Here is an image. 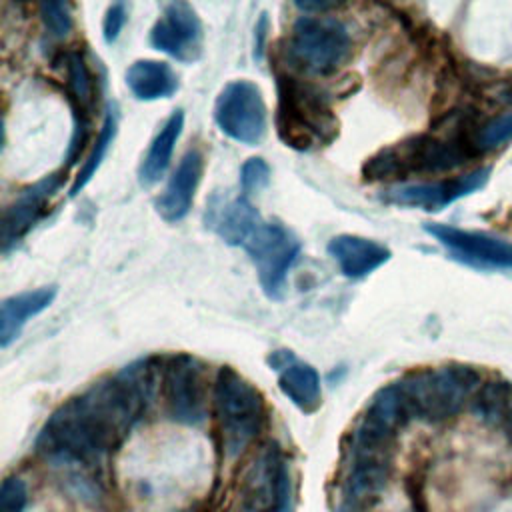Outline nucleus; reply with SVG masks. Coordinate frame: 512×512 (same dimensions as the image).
<instances>
[{
    "label": "nucleus",
    "mask_w": 512,
    "mask_h": 512,
    "mask_svg": "<svg viewBox=\"0 0 512 512\" xmlns=\"http://www.w3.org/2000/svg\"><path fill=\"white\" fill-rule=\"evenodd\" d=\"M126 86L144 102L170 98L178 90V76L170 64L160 60H136L126 70Z\"/></svg>",
    "instance_id": "nucleus-22"
},
{
    "label": "nucleus",
    "mask_w": 512,
    "mask_h": 512,
    "mask_svg": "<svg viewBox=\"0 0 512 512\" xmlns=\"http://www.w3.org/2000/svg\"><path fill=\"white\" fill-rule=\"evenodd\" d=\"M204 156L198 148L186 150L172 172L164 192L156 200V210L166 222H180L192 208L196 188L202 180Z\"/></svg>",
    "instance_id": "nucleus-17"
},
{
    "label": "nucleus",
    "mask_w": 512,
    "mask_h": 512,
    "mask_svg": "<svg viewBox=\"0 0 512 512\" xmlns=\"http://www.w3.org/2000/svg\"><path fill=\"white\" fill-rule=\"evenodd\" d=\"M478 154L474 142L464 134L436 136L414 134L392 146L378 150L362 166V176L368 182L404 180L412 174H440L450 172Z\"/></svg>",
    "instance_id": "nucleus-2"
},
{
    "label": "nucleus",
    "mask_w": 512,
    "mask_h": 512,
    "mask_svg": "<svg viewBox=\"0 0 512 512\" xmlns=\"http://www.w3.org/2000/svg\"><path fill=\"white\" fill-rule=\"evenodd\" d=\"M56 292V286H42L4 298L0 304V346L8 348L20 336L26 322L54 302Z\"/></svg>",
    "instance_id": "nucleus-20"
},
{
    "label": "nucleus",
    "mask_w": 512,
    "mask_h": 512,
    "mask_svg": "<svg viewBox=\"0 0 512 512\" xmlns=\"http://www.w3.org/2000/svg\"><path fill=\"white\" fill-rule=\"evenodd\" d=\"M424 230L436 238L448 254L472 268L508 270L512 268V242L480 230H464L448 224H424Z\"/></svg>",
    "instance_id": "nucleus-12"
},
{
    "label": "nucleus",
    "mask_w": 512,
    "mask_h": 512,
    "mask_svg": "<svg viewBox=\"0 0 512 512\" xmlns=\"http://www.w3.org/2000/svg\"><path fill=\"white\" fill-rule=\"evenodd\" d=\"M512 392V386L504 380H490L486 382L478 392L472 402L474 414L486 422V424H498L500 414L504 410V404Z\"/></svg>",
    "instance_id": "nucleus-25"
},
{
    "label": "nucleus",
    "mask_w": 512,
    "mask_h": 512,
    "mask_svg": "<svg viewBox=\"0 0 512 512\" xmlns=\"http://www.w3.org/2000/svg\"><path fill=\"white\" fill-rule=\"evenodd\" d=\"M62 186V176L58 172L44 176L36 184L20 190V194L4 208L2 214V250L14 248L46 214L50 198Z\"/></svg>",
    "instance_id": "nucleus-15"
},
{
    "label": "nucleus",
    "mask_w": 512,
    "mask_h": 512,
    "mask_svg": "<svg viewBox=\"0 0 512 512\" xmlns=\"http://www.w3.org/2000/svg\"><path fill=\"white\" fill-rule=\"evenodd\" d=\"M28 504V490L18 476L4 478L0 486V512H24Z\"/></svg>",
    "instance_id": "nucleus-28"
},
{
    "label": "nucleus",
    "mask_w": 512,
    "mask_h": 512,
    "mask_svg": "<svg viewBox=\"0 0 512 512\" xmlns=\"http://www.w3.org/2000/svg\"><path fill=\"white\" fill-rule=\"evenodd\" d=\"M278 372V386L282 394L304 414H312L322 404L320 376L316 368L292 356Z\"/></svg>",
    "instance_id": "nucleus-21"
},
{
    "label": "nucleus",
    "mask_w": 512,
    "mask_h": 512,
    "mask_svg": "<svg viewBox=\"0 0 512 512\" xmlns=\"http://www.w3.org/2000/svg\"><path fill=\"white\" fill-rule=\"evenodd\" d=\"M500 100H504V102H512V84H510L508 88H504V92L500 94Z\"/></svg>",
    "instance_id": "nucleus-33"
},
{
    "label": "nucleus",
    "mask_w": 512,
    "mask_h": 512,
    "mask_svg": "<svg viewBox=\"0 0 512 512\" xmlns=\"http://www.w3.org/2000/svg\"><path fill=\"white\" fill-rule=\"evenodd\" d=\"M214 408L222 450L232 460L262 432L266 420L264 398L232 366H222L214 380Z\"/></svg>",
    "instance_id": "nucleus-5"
},
{
    "label": "nucleus",
    "mask_w": 512,
    "mask_h": 512,
    "mask_svg": "<svg viewBox=\"0 0 512 512\" xmlns=\"http://www.w3.org/2000/svg\"><path fill=\"white\" fill-rule=\"evenodd\" d=\"M116 128H118V112H116V106L114 104H108L106 108V114H104V122H102V128L98 132V138L94 140V146L86 158V162L82 164L78 176L74 178V184L70 186V196L74 198L88 182L90 178L96 174V170L100 168L110 144L114 142V136H116Z\"/></svg>",
    "instance_id": "nucleus-24"
},
{
    "label": "nucleus",
    "mask_w": 512,
    "mask_h": 512,
    "mask_svg": "<svg viewBox=\"0 0 512 512\" xmlns=\"http://www.w3.org/2000/svg\"><path fill=\"white\" fill-rule=\"evenodd\" d=\"M152 358L136 360L62 402L40 428L36 452L62 468L100 470L108 456L144 418L154 390Z\"/></svg>",
    "instance_id": "nucleus-1"
},
{
    "label": "nucleus",
    "mask_w": 512,
    "mask_h": 512,
    "mask_svg": "<svg viewBox=\"0 0 512 512\" xmlns=\"http://www.w3.org/2000/svg\"><path fill=\"white\" fill-rule=\"evenodd\" d=\"M328 254L346 278L360 280L390 260V250L370 238L340 234L328 242Z\"/></svg>",
    "instance_id": "nucleus-19"
},
{
    "label": "nucleus",
    "mask_w": 512,
    "mask_h": 512,
    "mask_svg": "<svg viewBox=\"0 0 512 512\" xmlns=\"http://www.w3.org/2000/svg\"><path fill=\"white\" fill-rule=\"evenodd\" d=\"M270 180V168L262 158H250L240 170V188L244 196L262 190Z\"/></svg>",
    "instance_id": "nucleus-29"
},
{
    "label": "nucleus",
    "mask_w": 512,
    "mask_h": 512,
    "mask_svg": "<svg viewBox=\"0 0 512 512\" xmlns=\"http://www.w3.org/2000/svg\"><path fill=\"white\" fill-rule=\"evenodd\" d=\"M410 420L442 422L456 416L476 392L480 376L464 364L414 370L396 380Z\"/></svg>",
    "instance_id": "nucleus-4"
},
{
    "label": "nucleus",
    "mask_w": 512,
    "mask_h": 512,
    "mask_svg": "<svg viewBox=\"0 0 512 512\" xmlns=\"http://www.w3.org/2000/svg\"><path fill=\"white\" fill-rule=\"evenodd\" d=\"M204 30L188 2H170L150 30V44L178 62H194L202 54Z\"/></svg>",
    "instance_id": "nucleus-13"
},
{
    "label": "nucleus",
    "mask_w": 512,
    "mask_h": 512,
    "mask_svg": "<svg viewBox=\"0 0 512 512\" xmlns=\"http://www.w3.org/2000/svg\"><path fill=\"white\" fill-rule=\"evenodd\" d=\"M490 176V168H476L456 178L436 180V182H414V184H398L384 190L382 200L396 206L422 208V210H442L454 200L468 196L480 190Z\"/></svg>",
    "instance_id": "nucleus-14"
},
{
    "label": "nucleus",
    "mask_w": 512,
    "mask_h": 512,
    "mask_svg": "<svg viewBox=\"0 0 512 512\" xmlns=\"http://www.w3.org/2000/svg\"><path fill=\"white\" fill-rule=\"evenodd\" d=\"M258 210L246 196L220 198L214 196L206 210V226L230 246H244V242L262 224Z\"/></svg>",
    "instance_id": "nucleus-18"
},
{
    "label": "nucleus",
    "mask_w": 512,
    "mask_h": 512,
    "mask_svg": "<svg viewBox=\"0 0 512 512\" xmlns=\"http://www.w3.org/2000/svg\"><path fill=\"white\" fill-rule=\"evenodd\" d=\"M392 470V446L368 442L348 434L342 468V498L344 506L358 508L370 504L382 488Z\"/></svg>",
    "instance_id": "nucleus-9"
},
{
    "label": "nucleus",
    "mask_w": 512,
    "mask_h": 512,
    "mask_svg": "<svg viewBox=\"0 0 512 512\" xmlns=\"http://www.w3.org/2000/svg\"><path fill=\"white\" fill-rule=\"evenodd\" d=\"M126 4L124 2H114L108 6L106 14H104V22H102V36L108 44H114L126 24Z\"/></svg>",
    "instance_id": "nucleus-30"
},
{
    "label": "nucleus",
    "mask_w": 512,
    "mask_h": 512,
    "mask_svg": "<svg viewBox=\"0 0 512 512\" xmlns=\"http://www.w3.org/2000/svg\"><path fill=\"white\" fill-rule=\"evenodd\" d=\"M160 390L172 422L198 426L208 412L206 366L192 354H172L162 362Z\"/></svg>",
    "instance_id": "nucleus-8"
},
{
    "label": "nucleus",
    "mask_w": 512,
    "mask_h": 512,
    "mask_svg": "<svg viewBox=\"0 0 512 512\" xmlns=\"http://www.w3.org/2000/svg\"><path fill=\"white\" fill-rule=\"evenodd\" d=\"M276 88V132L286 146L312 150L328 146L338 136V118L320 86L292 74H278Z\"/></svg>",
    "instance_id": "nucleus-3"
},
{
    "label": "nucleus",
    "mask_w": 512,
    "mask_h": 512,
    "mask_svg": "<svg viewBox=\"0 0 512 512\" xmlns=\"http://www.w3.org/2000/svg\"><path fill=\"white\" fill-rule=\"evenodd\" d=\"M40 18L44 22V28L50 38L62 40L72 30V14L68 2H42L40 6Z\"/></svg>",
    "instance_id": "nucleus-27"
},
{
    "label": "nucleus",
    "mask_w": 512,
    "mask_h": 512,
    "mask_svg": "<svg viewBox=\"0 0 512 512\" xmlns=\"http://www.w3.org/2000/svg\"><path fill=\"white\" fill-rule=\"evenodd\" d=\"M296 6H298L300 10H304V12H308V10H320V12H322V10L334 8L336 4H334V2H312V4H310V2H298Z\"/></svg>",
    "instance_id": "nucleus-32"
},
{
    "label": "nucleus",
    "mask_w": 512,
    "mask_h": 512,
    "mask_svg": "<svg viewBox=\"0 0 512 512\" xmlns=\"http://www.w3.org/2000/svg\"><path fill=\"white\" fill-rule=\"evenodd\" d=\"M182 128H184V112L174 110L166 118L162 128L156 132V136L150 142V148H148V152H146V156L140 164L138 178H140L142 186H152L164 176V172L170 166L172 152H174V146H176V142L182 134Z\"/></svg>",
    "instance_id": "nucleus-23"
},
{
    "label": "nucleus",
    "mask_w": 512,
    "mask_h": 512,
    "mask_svg": "<svg viewBox=\"0 0 512 512\" xmlns=\"http://www.w3.org/2000/svg\"><path fill=\"white\" fill-rule=\"evenodd\" d=\"M214 120L230 140L248 146L260 144L268 126V110L260 88L250 80L228 82L216 98Z\"/></svg>",
    "instance_id": "nucleus-10"
},
{
    "label": "nucleus",
    "mask_w": 512,
    "mask_h": 512,
    "mask_svg": "<svg viewBox=\"0 0 512 512\" xmlns=\"http://www.w3.org/2000/svg\"><path fill=\"white\" fill-rule=\"evenodd\" d=\"M502 428H504V432L512 438V392H510V396H508V400H506V404H504V410H502V414H500V422H498Z\"/></svg>",
    "instance_id": "nucleus-31"
},
{
    "label": "nucleus",
    "mask_w": 512,
    "mask_h": 512,
    "mask_svg": "<svg viewBox=\"0 0 512 512\" xmlns=\"http://www.w3.org/2000/svg\"><path fill=\"white\" fill-rule=\"evenodd\" d=\"M352 52V40L346 24L332 16H300L288 34V60L310 76H328L336 72Z\"/></svg>",
    "instance_id": "nucleus-6"
},
{
    "label": "nucleus",
    "mask_w": 512,
    "mask_h": 512,
    "mask_svg": "<svg viewBox=\"0 0 512 512\" xmlns=\"http://www.w3.org/2000/svg\"><path fill=\"white\" fill-rule=\"evenodd\" d=\"M236 512H294L290 464L276 442H268L242 472Z\"/></svg>",
    "instance_id": "nucleus-7"
},
{
    "label": "nucleus",
    "mask_w": 512,
    "mask_h": 512,
    "mask_svg": "<svg viewBox=\"0 0 512 512\" xmlns=\"http://www.w3.org/2000/svg\"><path fill=\"white\" fill-rule=\"evenodd\" d=\"M66 90H68V102L72 106V116H74V130H72V138L66 154V160L72 162V158L78 156L86 144L88 130H90V116L94 110V80L86 66L84 56L76 50L68 52L66 56Z\"/></svg>",
    "instance_id": "nucleus-16"
},
{
    "label": "nucleus",
    "mask_w": 512,
    "mask_h": 512,
    "mask_svg": "<svg viewBox=\"0 0 512 512\" xmlns=\"http://www.w3.org/2000/svg\"><path fill=\"white\" fill-rule=\"evenodd\" d=\"M512 140V110L490 118L476 130L474 148L476 152H490Z\"/></svg>",
    "instance_id": "nucleus-26"
},
{
    "label": "nucleus",
    "mask_w": 512,
    "mask_h": 512,
    "mask_svg": "<svg viewBox=\"0 0 512 512\" xmlns=\"http://www.w3.org/2000/svg\"><path fill=\"white\" fill-rule=\"evenodd\" d=\"M270 298H280L288 270L296 262L302 246L300 240L280 222H262L242 246Z\"/></svg>",
    "instance_id": "nucleus-11"
}]
</instances>
